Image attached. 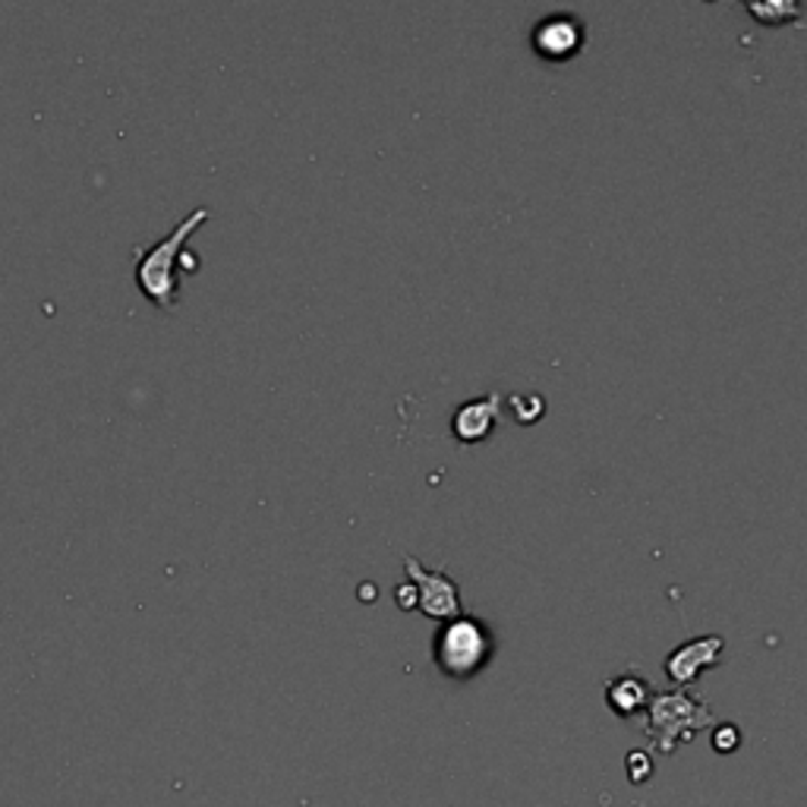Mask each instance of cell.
Segmentation results:
<instances>
[{
	"label": "cell",
	"instance_id": "6da1fadb",
	"mask_svg": "<svg viewBox=\"0 0 807 807\" xmlns=\"http://www.w3.org/2000/svg\"><path fill=\"white\" fill-rule=\"evenodd\" d=\"M212 218V212L200 205L193 208L168 237H161L152 247L139 249L136 256V284L149 303L158 310H174L180 300V262L186 259L190 237Z\"/></svg>",
	"mask_w": 807,
	"mask_h": 807
},
{
	"label": "cell",
	"instance_id": "7a4b0ae2",
	"mask_svg": "<svg viewBox=\"0 0 807 807\" xmlns=\"http://www.w3.org/2000/svg\"><path fill=\"white\" fill-rule=\"evenodd\" d=\"M717 722L707 700L691 695L688 688L672 691H653L650 703L644 710V735L663 754H672L681 741H691L697 732L710 729Z\"/></svg>",
	"mask_w": 807,
	"mask_h": 807
},
{
	"label": "cell",
	"instance_id": "3957f363",
	"mask_svg": "<svg viewBox=\"0 0 807 807\" xmlns=\"http://www.w3.org/2000/svg\"><path fill=\"white\" fill-rule=\"evenodd\" d=\"M493 631L476 615H458L439 628L432 641V656L439 672L449 678H471L493 659Z\"/></svg>",
	"mask_w": 807,
	"mask_h": 807
},
{
	"label": "cell",
	"instance_id": "277c9868",
	"mask_svg": "<svg viewBox=\"0 0 807 807\" xmlns=\"http://www.w3.org/2000/svg\"><path fill=\"white\" fill-rule=\"evenodd\" d=\"M404 571H407V581L413 583V590H417V609L427 618L451 622V618L464 615L461 612V590L445 571H429L427 564L417 561L413 556H404Z\"/></svg>",
	"mask_w": 807,
	"mask_h": 807
},
{
	"label": "cell",
	"instance_id": "5b68a950",
	"mask_svg": "<svg viewBox=\"0 0 807 807\" xmlns=\"http://www.w3.org/2000/svg\"><path fill=\"white\" fill-rule=\"evenodd\" d=\"M722 650H725V637H719V634H700V637H691V641L678 644L666 656L663 669L672 678L675 688H688V685H695L697 678H700V672L719 666Z\"/></svg>",
	"mask_w": 807,
	"mask_h": 807
},
{
	"label": "cell",
	"instance_id": "8992f818",
	"mask_svg": "<svg viewBox=\"0 0 807 807\" xmlns=\"http://www.w3.org/2000/svg\"><path fill=\"white\" fill-rule=\"evenodd\" d=\"M583 42H587L583 23L571 13H549L534 25V47L539 57H549V61L574 57Z\"/></svg>",
	"mask_w": 807,
	"mask_h": 807
},
{
	"label": "cell",
	"instance_id": "52a82bcc",
	"mask_svg": "<svg viewBox=\"0 0 807 807\" xmlns=\"http://www.w3.org/2000/svg\"><path fill=\"white\" fill-rule=\"evenodd\" d=\"M502 407H505V398L498 391H489V395H480V398L464 401L451 413V435L458 442H464V445H476V442L489 439L495 432Z\"/></svg>",
	"mask_w": 807,
	"mask_h": 807
},
{
	"label": "cell",
	"instance_id": "ba28073f",
	"mask_svg": "<svg viewBox=\"0 0 807 807\" xmlns=\"http://www.w3.org/2000/svg\"><path fill=\"white\" fill-rule=\"evenodd\" d=\"M653 697V685L641 675H618L605 685V700L612 707V713H618L622 719L641 717L647 710Z\"/></svg>",
	"mask_w": 807,
	"mask_h": 807
},
{
	"label": "cell",
	"instance_id": "9c48e42d",
	"mask_svg": "<svg viewBox=\"0 0 807 807\" xmlns=\"http://www.w3.org/2000/svg\"><path fill=\"white\" fill-rule=\"evenodd\" d=\"M747 13L761 25H785L792 20L798 23L805 17V7L792 0H761V3H747Z\"/></svg>",
	"mask_w": 807,
	"mask_h": 807
},
{
	"label": "cell",
	"instance_id": "30bf717a",
	"mask_svg": "<svg viewBox=\"0 0 807 807\" xmlns=\"http://www.w3.org/2000/svg\"><path fill=\"white\" fill-rule=\"evenodd\" d=\"M505 407L512 410V417H515L517 423H537L539 417L546 413V398L537 395V391H520V395H512Z\"/></svg>",
	"mask_w": 807,
	"mask_h": 807
},
{
	"label": "cell",
	"instance_id": "8fae6325",
	"mask_svg": "<svg viewBox=\"0 0 807 807\" xmlns=\"http://www.w3.org/2000/svg\"><path fill=\"white\" fill-rule=\"evenodd\" d=\"M653 776V761L647 751H631L628 754V779L634 785L647 783Z\"/></svg>",
	"mask_w": 807,
	"mask_h": 807
},
{
	"label": "cell",
	"instance_id": "7c38bea8",
	"mask_svg": "<svg viewBox=\"0 0 807 807\" xmlns=\"http://www.w3.org/2000/svg\"><path fill=\"white\" fill-rule=\"evenodd\" d=\"M739 744H741L739 725H732V722H722V725H717V732H713V747H717L719 754H732Z\"/></svg>",
	"mask_w": 807,
	"mask_h": 807
},
{
	"label": "cell",
	"instance_id": "4fadbf2b",
	"mask_svg": "<svg viewBox=\"0 0 807 807\" xmlns=\"http://www.w3.org/2000/svg\"><path fill=\"white\" fill-rule=\"evenodd\" d=\"M395 596H398V605H401L404 612H407V609H417V590H413V583L410 581L404 583V587H398Z\"/></svg>",
	"mask_w": 807,
	"mask_h": 807
}]
</instances>
